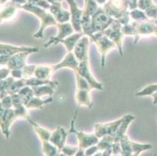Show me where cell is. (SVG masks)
Listing matches in <instances>:
<instances>
[{"instance_id": "obj_1", "label": "cell", "mask_w": 157, "mask_h": 156, "mask_svg": "<svg viewBox=\"0 0 157 156\" xmlns=\"http://www.w3.org/2000/svg\"><path fill=\"white\" fill-rule=\"evenodd\" d=\"M102 7L110 17L119 21L122 26L130 24L129 0H107L106 3Z\"/></svg>"}, {"instance_id": "obj_2", "label": "cell", "mask_w": 157, "mask_h": 156, "mask_svg": "<svg viewBox=\"0 0 157 156\" xmlns=\"http://www.w3.org/2000/svg\"><path fill=\"white\" fill-rule=\"evenodd\" d=\"M21 9L27 12L31 13L36 15L40 19L41 21V25H40V29L35 33L34 38H42L44 35V31L49 26H56L57 22L55 20L53 16L48 12L47 10L41 7L36 6L31 3H26L21 6Z\"/></svg>"}, {"instance_id": "obj_3", "label": "cell", "mask_w": 157, "mask_h": 156, "mask_svg": "<svg viewBox=\"0 0 157 156\" xmlns=\"http://www.w3.org/2000/svg\"><path fill=\"white\" fill-rule=\"evenodd\" d=\"M89 38L90 41L95 43L96 45L97 49L101 55V66L102 67H104L105 56L111 50L117 48V45H115V43L107 38L106 35L104 34V31L95 33Z\"/></svg>"}, {"instance_id": "obj_4", "label": "cell", "mask_w": 157, "mask_h": 156, "mask_svg": "<svg viewBox=\"0 0 157 156\" xmlns=\"http://www.w3.org/2000/svg\"><path fill=\"white\" fill-rule=\"evenodd\" d=\"M121 146V155L122 156H139L141 152L152 149V145L148 144H138L129 139L125 134L120 141Z\"/></svg>"}, {"instance_id": "obj_5", "label": "cell", "mask_w": 157, "mask_h": 156, "mask_svg": "<svg viewBox=\"0 0 157 156\" xmlns=\"http://www.w3.org/2000/svg\"><path fill=\"white\" fill-rule=\"evenodd\" d=\"M131 24L135 28L136 32L135 36V44L142 37H157V25L154 21H132Z\"/></svg>"}, {"instance_id": "obj_6", "label": "cell", "mask_w": 157, "mask_h": 156, "mask_svg": "<svg viewBox=\"0 0 157 156\" xmlns=\"http://www.w3.org/2000/svg\"><path fill=\"white\" fill-rule=\"evenodd\" d=\"M115 19L107 13L102 7H99L95 14L92 16V24L94 34L96 32L104 31L109 28Z\"/></svg>"}, {"instance_id": "obj_7", "label": "cell", "mask_w": 157, "mask_h": 156, "mask_svg": "<svg viewBox=\"0 0 157 156\" xmlns=\"http://www.w3.org/2000/svg\"><path fill=\"white\" fill-rule=\"evenodd\" d=\"M104 34L109 40L115 43L120 54L123 56V41L124 35L122 32V24L115 20L109 28L104 31Z\"/></svg>"}, {"instance_id": "obj_8", "label": "cell", "mask_w": 157, "mask_h": 156, "mask_svg": "<svg viewBox=\"0 0 157 156\" xmlns=\"http://www.w3.org/2000/svg\"><path fill=\"white\" fill-rule=\"evenodd\" d=\"M125 116L112 122L105 123V124H96L94 128V134L100 139L101 137L105 135H110L113 137L117 131L118 127L124 121Z\"/></svg>"}, {"instance_id": "obj_9", "label": "cell", "mask_w": 157, "mask_h": 156, "mask_svg": "<svg viewBox=\"0 0 157 156\" xmlns=\"http://www.w3.org/2000/svg\"><path fill=\"white\" fill-rule=\"evenodd\" d=\"M56 28L58 29V34H56V36L52 37L50 39L48 40L46 43H45L43 45L44 48H48L52 45H55L57 43H59V41L65 39L66 38L69 37L71 34H74L75 31H74V28H73L72 24L71 23H57Z\"/></svg>"}, {"instance_id": "obj_10", "label": "cell", "mask_w": 157, "mask_h": 156, "mask_svg": "<svg viewBox=\"0 0 157 156\" xmlns=\"http://www.w3.org/2000/svg\"><path fill=\"white\" fill-rule=\"evenodd\" d=\"M81 77H83L92 86L93 89H97L98 91H102L103 89V85L102 83L98 82L95 77L93 74L91 72L89 67V60H85L82 62H79V66H78L77 70Z\"/></svg>"}, {"instance_id": "obj_11", "label": "cell", "mask_w": 157, "mask_h": 156, "mask_svg": "<svg viewBox=\"0 0 157 156\" xmlns=\"http://www.w3.org/2000/svg\"><path fill=\"white\" fill-rule=\"evenodd\" d=\"M70 6L71 13V24H72L74 31L77 33L82 32L81 29V18L83 16L84 10L78 8L75 0H67Z\"/></svg>"}, {"instance_id": "obj_12", "label": "cell", "mask_w": 157, "mask_h": 156, "mask_svg": "<svg viewBox=\"0 0 157 156\" xmlns=\"http://www.w3.org/2000/svg\"><path fill=\"white\" fill-rule=\"evenodd\" d=\"M90 38L87 35H84L74 48L73 53L79 62H82L89 59V44Z\"/></svg>"}, {"instance_id": "obj_13", "label": "cell", "mask_w": 157, "mask_h": 156, "mask_svg": "<svg viewBox=\"0 0 157 156\" xmlns=\"http://www.w3.org/2000/svg\"><path fill=\"white\" fill-rule=\"evenodd\" d=\"M19 9H21V6L12 2H7L3 4L0 8V25L4 22L14 19Z\"/></svg>"}, {"instance_id": "obj_14", "label": "cell", "mask_w": 157, "mask_h": 156, "mask_svg": "<svg viewBox=\"0 0 157 156\" xmlns=\"http://www.w3.org/2000/svg\"><path fill=\"white\" fill-rule=\"evenodd\" d=\"M48 12L53 16L57 23L63 24V23H68L71 21V13L63 8L61 2H55L51 4Z\"/></svg>"}, {"instance_id": "obj_15", "label": "cell", "mask_w": 157, "mask_h": 156, "mask_svg": "<svg viewBox=\"0 0 157 156\" xmlns=\"http://www.w3.org/2000/svg\"><path fill=\"white\" fill-rule=\"evenodd\" d=\"M29 51L31 53H35L38 51V48L35 47H26V46H15V45H9V44H3L0 43V55H12L20 52H25Z\"/></svg>"}, {"instance_id": "obj_16", "label": "cell", "mask_w": 157, "mask_h": 156, "mask_svg": "<svg viewBox=\"0 0 157 156\" xmlns=\"http://www.w3.org/2000/svg\"><path fill=\"white\" fill-rule=\"evenodd\" d=\"M78 137V148L85 150L89 147L96 145L99 141V138L95 134H87L85 132H78L76 131Z\"/></svg>"}, {"instance_id": "obj_17", "label": "cell", "mask_w": 157, "mask_h": 156, "mask_svg": "<svg viewBox=\"0 0 157 156\" xmlns=\"http://www.w3.org/2000/svg\"><path fill=\"white\" fill-rule=\"evenodd\" d=\"M31 54V52L25 51V52H20V53H17L12 55L6 65L7 68H9L10 70L23 69L27 65V59Z\"/></svg>"}, {"instance_id": "obj_18", "label": "cell", "mask_w": 157, "mask_h": 156, "mask_svg": "<svg viewBox=\"0 0 157 156\" xmlns=\"http://www.w3.org/2000/svg\"><path fill=\"white\" fill-rule=\"evenodd\" d=\"M67 136L68 133L66 131L65 129L59 127L54 131H52L49 142L56 146L57 148H59V151H61V149L65 145L66 140H67Z\"/></svg>"}, {"instance_id": "obj_19", "label": "cell", "mask_w": 157, "mask_h": 156, "mask_svg": "<svg viewBox=\"0 0 157 156\" xmlns=\"http://www.w3.org/2000/svg\"><path fill=\"white\" fill-rule=\"evenodd\" d=\"M78 66H79V61L77 59L73 51H71V52H67V54L65 55L63 59L59 63L54 65V70L56 72L60 69L68 68L75 71L77 70Z\"/></svg>"}, {"instance_id": "obj_20", "label": "cell", "mask_w": 157, "mask_h": 156, "mask_svg": "<svg viewBox=\"0 0 157 156\" xmlns=\"http://www.w3.org/2000/svg\"><path fill=\"white\" fill-rule=\"evenodd\" d=\"M17 116H16L15 112H14V108H6V109L5 113H4L3 118H2V124L1 126V129L5 135L6 138L8 139L10 137V128L11 125L13 123L17 120Z\"/></svg>"}, {"instance_id": "obj_21", "label": "cell", "mask_w": 157, "mask_h": 156, "mask_svg": "<svg viewBox=\"0 0 157 156\" xmlns=\"http://www.w3.org/2000/svg\"><path fill=\"white\" fill-rule=\"evenodd\" d=\"M91 91L88 90L77 89L75 93V101L78 106H85L91 108L92 106V98H91Z\"/></svg>"}, {"instance_id": "obj_22", "label": "cell", "mask_w": 157, "mask_h": 156, "mask_svg": "<svg viewBox=\"0 0 157 156\" xmlns=\"http://www.w3.org/2000/svg\"><path fill=\"white\" fill-rule=\"evenodd\" d=\"M53 73L54 65H37L34 77L41 80H49Z\"/></svg>"}, {"instance_id": "obj_23", "label": "cell", "mask_w": 157, "mask_h": 156, "mask_svg": "<svg viewBox=\"0 0 157 156\" xmlns=\"http://www.w3.org/2000/svg\"><path fill=\"white\" fill-rule=\"evenodd\" d=\"M135 119V117L132 115L125 116L124 120V121L121 123L120 127H118L117 131V132H116L115 135L113 136L114 142H120L121 138H122L125 134H127L126 132L127 131H128V127H129L131 123Z\"/></svg>"}, {"instance_id": "obj_24", "label": "cell", "mask_w": 157, "mask_h": 156, "mask_svg": "<svg viewBox=\"0 0 157 156\" xmlns=\"http://www.w3.org/2000/svg\"><path fill=\"white\" fill-rule=\"evenodd\" d=\"M85 35L83 32L81 33H74V34H71L69 37L66 38L65 39L62 40V41H59V43L63 44V45L65 46L66 49L67 51V52H71V51H74V48L76 45V44L78 43V41L81 39L82 37Z\"/></svg>"}, {"instance_id": "obj_25", "label": "cell", "mask_w": 157, "mask_h": 156, "mask_svg": "<svg viewBox=\"0 0 157 156\" xmlns=\"http://www.w3.org/2000/svg\"><path fill=\"white\" fill-rule=\"evenodd\" d=\"M56 88L57 87H55V86L48 85V84L31 87L34 95L35 97H38V98H42L45 95H48L49 97H52L55 93Z\"/></svg>"}, {"instance_id": "obj_26", "label": "cell", "mask_w": 157, "mask_h": 156, "mask_svg": "<svg viewBox=\"0 0 157 156\" xmlns=\"http://www.w3.org/2000/svg\"><path fill=\"white\" fill-rule=\"evenodd\" d=\"M28 122L32 125L33 128H34L35 131L36 132V134H38V137H39L41 141H49L51 134H52V131H49L48 130H47V129L41 127L39 124H36V123H35V121H33L31 119H30V120H28Z\"/></svg>"}, {"instance_id": "obj_27", "label": "cell", "mask_w": 157, "mask_h": 156, "mask_svg": "<svg viewBox=\"0 0 157 156\" xmlns=\"http://www.w3.org/2000/svg\"><path fill=\"white\" fill-rule=\"evenodd\" d=\"M52 97H49L47 99L43 100L42 99V98H38V97L34 96L31 98V101L28 102V105H26V108L28 110L30 109H37V108H42V106L45 104H48V103H50L52 101Z\"/></svg>"}, {"instance_id": "obj_28", "label": "cell", "mask_w": 157, "mask_h": 156, "mask_svg": "<svg viewBox=\"0 0 157 156\" xmlns=\"http://www.w3.org/2000/svg\"><path fill=\"white\" fill-rule=\"evenodd\" d=\"M42 150L45 156H59L60 151L48 141H42Z\"/></svg>"}, {"instance_id": "obj_29", "label": "cell", "mask_w": 157, "mask_h": 156, "mask_svg": "<svg viewBox=\"0 0 157 156\" xmlns=\"http://www.w3.org/2000/svg\"><path fill=\"white\" fill-rule=\"evenodd\" d=\"M18 94H19V95L22 98L23 103H24V105L25 106L28 105V102L31 100V98L35 96L34 93H33L32 88H31V87H29V86H25L23 88H21L18 91Z\"/></svg>"}, {"instance_id": "obj_30", "label": "cell", "mask_w": 157, "mask_h": 156, "mask_svg": "<svg viewBox=\"0 0 157 156\" xmlns=\"http://www.w3.org/2000/svg\"><path fill=\"white\" fill-rule=\"evenodd\" d=\"M85 2L84 13L91 17L96 13L99 7H101L98 5L95 0H85Z\"/></svg>"}, {"instance_id": "obj_31", "label": "cell", "mask_w": 157, "mask_h": 156, "mask_svg": "<svg viewBox=\"0 0 157 156\" xmlns=\"http://www.w3.org/2000/svg\"><path fill=\"white\" fill-rule=\"evenodd\" d=\"M113 137L110 135H105L101 137V140L98 141L97 146L100 151H105L106 149L112 148V144H113Z\"/></svg>"}, {"instance_id": "obj_32", "label": "cell", "mask_w": 157, "mask_h": 156, "mask_svg": "<svg viewBox=\"0 0 157 156\" xmlns=\"http://www.w3.org/2000/svg\"><path fill=\"white\" fill-rule=\"evenodd\" d=\"M75 74V77H76V85H77V89L79 90H88L91 91L93 90L92 87L90 85L89 83L83 77H81L78 72L74 71Z\"/></svg>"}, {"instance_id": "obj_33", "label": "cell", "mask_w": 157, "mask_h": 156, "mask_svg": "<svg viewBox=\"0 0 157 156\" xmlns=\"http://www.w3.org/2000/svg\"><path fill=\"white\" fill-rule=\"evenodd\" d=\"M130 18L133 21H144L149 20L147 17L145 13L139 9L130 11Z\"/></svg>"}, {"instance_id": "obj_34", "label": "cell", "mask_w": 157, "mask_h": 156, "mask_svg": "<svg viewBox=\"0 0 157 156\" xmlns=\"http://www.w3.org/2000/svg\"><path fill=\"white\" fill-rule=\"evenodd\" d=\"M14 112H15L16 116L17 119H24V120H28V121L31 119L28 109L24 105L15 108H14Z\"/></svg>"}, {"instance_id": "obj_35", "label": "cell", "mask_w": 157, "mask_h": 156, "mask_svg": "<svg viewBox=\"0 0 157 156\" xmlns=\"http://www.w3.org/2000/svg\"><path fill=\"white\" fill-rule=\"evenodd\" d=\"M157 91V84H150V85L146 86L145 88L142 89L138 93L135 94V96L137 97H142L147 96V95H152L154 92Z\"/></svg>"}, {"instance_id": "obj_36", "label": "cell", "mask_w": 157, "mask_h": 156, "mask_svg": "<svg viewBox=\"0 0 157 156\" xmlns=\"http://www.w3.org/2000/svg\"><path fill=\"white\" fill-rule=\"evenodd\" d=\"M37 65H26L22 69L23 78L24 79H29L31 77H34L35 69Z\"/></svg>"}, {"instance_id": "obj_37", "label": "cell", "mask_w": 157, "mask_h": 156, "mask_svg": "<svg viewBox=\"0 0 157 156\" xmlns=\"http://www.w3.org/2000/svg\"><path fill=\"white\" fill-rule=\"evenodd\" d=\"M28 2L36 6L41 7L45 10H48L51 6V4L47 2L46 0H28Z\"/></svg>"}, {"instance_id": "obj_38", "label": "cell", "mask_w": 157, "mask_h": 156, "mask_svg": "<svg viewBox=\"0 0 157 156\" xmlns=\"http://www.w3.org/2000/svg\"><path fill=\"white\" fill-rule=\"evenodd\" d=\"M78 149H79V148L76 147V146L64 145L63 148L61 149L60 152L63 153L67 156H74V154H76Z\"/></svg>"}, {"instance_id": "obj_39", "label": "cell", "mask_w": 157, "mask_h": 156, "mask_svg": "<svg viewBox=\"0 0 157 156\" xmlns=\"http://www.w3.org/2000/svg\"><path fill=\"white\" fill-rule=\"evenodd\" d=\"M122 32L124 36H135L136 32H135V29L133 26L131 25V24H126V25L122 26Z\"/></svg>"}, {"instance_id": "obj_40", "label": "cell", "mask_w": 157, "mask_h": 156, "mask_svg": "<svg viewBox=\"0 0 157 156\" xmlns=\"http://www.w3.org/2000/svg\"><path fill=\"white\" fill-rule=\"evenodd\" d=\"M152 4H154L152 0H138V9L142 11H145Z\"/></svg>"}, {"instance_id": "obj_41", "label": "cell", "mask_w": 157, "mask_h": 156, "mask_svg": "<svg viewBox=\"0 0 157 156\" xmlns=\"http://www.w3.org/2000/svg\"><path fill=\"white\" fill-rule=\"evenodd\" d=\"M0 101L2 102V105L5 107L6 108H13V102H12V98L11 95H6L5 97L0 100Z\"/></svg>"}, {"instance_id": "obj_42", "label": "cell", "mask_w": 157, "mask_h": 156, "mask_svg": "<svg viewBox=\"0 0 157 156\" xmlns=\"http://www.w3.org/2000/svg\"><path fill=\"white\" fill-rule=\"evenodd\" d=\"M98 151H100V150H99L98 147L97 146V144L96 145L92 146V147H89V148L85 150V156H92L96 152H98Z\"/></svg>"}, {"instance_id": "obj_43", "label": "cell", "mask_w": 157, "mask_h": 156, "mask_svg": "<svg viewBox=\"0 0 157 156\" xmlns=\"http://www.w3.org/2000/svg\"><path fill=\"white\" fill-rule=\"evenodd\" d=\"M11 75L15 79H21L23 78V71L22 69H18V70H13L10 72Z\"/></svg>"}, {"instance_id": "obj_44", "label": "cell", "mask_w": 157, "mask_h": 156, "mask_svg": "<svg viewBox=\"0 0 157 156\" xmlns=\"http://www.w3.org/2000/svg\"><path fill=\"white\" fill-rule=\"evenodd\" d=\"M11 70L9 68H1L0 69V81L6 79L10 74Z\"/></svg>"}, {"instance_id": "obj_45", "label": "cell", "mask_w": 157, "mask_h": 156, "mask_svg": "<svg viewBox=\"0 0 157 156\" xmlns=\"http://www.w3.org/2000/svg\"><path fill=\"white\" fill-rule=\"evenodd\" d=\"M10 55H0V66L7 65L8 62L10 59Z\"/></svg>"}, {"instance_id": "obj_46", "label": "cell", "mask_w": 157, "mask_h": 156, "mask_svg": "<svg viewBox=\"0 0 157 156\" xmlns=\"http://www.w3.org/2000/svg\"><path fill=\"white\" fill-rule=\"evenodd\" d=\"M138 9V0H129V10H134Z\"/></svg>"}, {"instance_id": "obj_47", "label": "cell", "mask_w": 157, "mask_h": 156, "mask_svg": "<svg viewBox=\"0 0 157 156\" xmlns=\"http://www.w3.org/2000/svg\"><path fill=\"white\" fill-rule=\"evenodd\" d=\"M6 109V108L2 105V102L0 101V127H1V126H2V118H3V116H4V113H5Z\"/></svg>"}, {"instance_id": "obj_48", "label": "cell", "mask_w": 157, "mask_h": 156, "mask_svg": "<svg viewBox=\"0 0 157 156\" xmlns=\"http://www.w3.org/2000/svg\"><path fill=\"white\" fill-rule=\"evenodd\" d=\"M10 2H13V3L17 4V5L23 6L24 4L28 3V0H10Z\"/></svg>"}, {"instance_id": "obj_49", "label": "cell", "mask_w": 157, "mask_h": 156, "mask_svg": "<svg viewBox=\"0 0 157 156\" xmlns=\"http://www.w3.org/2000/svg\"><path fill=\"white\" fill-rule=\"evenodd\" d=\"M112 148H109V149H106L105 151H102V156H111L112 155Z\"/></svg>"}, {"instance_id": "obj_50", "label": "cell", "mask_w": 157, "mask_h": 156, "mask_svg": "<svg viewBox=\"0 0 157 156\" xmlns=\"http://www.w3.org/2000/svg\"><path fill=\"white\" fill-rule=\"evenodd\" d=\"M95 1H96V2L98 3V5L101 7L103 6L107 2V0H95Z\"/></svg>"}, {"instance_id": "obj_51", "label": "cell", "mask_w": 157, "mask_h": 156, "mask_svg": "<svg viewBox=\"0 0 157 156\" xmlns=\"http://www.w3.org/2000/svg\"><path fill=\"white\" fill-rule=\"evenodd\" d=\"M152 98H153V104L154 105H156L157 104V91L154 92L153 94H152Z\"/></svg>"}, {"instance_id": "obj_52", "label": "cell", "mask_w": 157, "mask_h": 156, "mask_svg": "<svg viewBox=\"0 0 157 156\" xmlns=\"http://www.w3.org/2000/svg\"><path fill=\"white\" fill-rule=\"evenodd\" d=\"M47 2H49L50 4L55 3V2H61L63 0H46Z\"/></svg>"}, {"instance_id": "obj_53", "label": "cell", "mask_w": 157, "mask_h": 156, "mask_svg": "<svg viewBox=\"0 0 157 156\" xmlns=\"http://www.w3.org/2000/svg\"><path fill=\"white\" fill-rule=\"evenodd\" d=\"M102 151H98V152H96L95 154H94L92 156H102Z\"/></svg>"}, {"instance_id": "obj_54", "label": "cell", "mask_w": 157, "mask_h": 156, "mask_svg": "<svg viewBox=\"0 0 157 156\" xmlns=\"http://www.w3.org/2000/svg\"><path fill=\"white\" fill-rule=\"evenodd\" d=\"M7 1H8V0H0V4H1V5H3V4L6 3Z\"/></svg>"}, {"instance_id": "obj_55", "label": "cell", "mask_w": 157, "mask_h": 156, "mask_svg": "<svg viewBox=\"0 0 157 156\" xmlns=\"http://www.w3.org/2000/svg\"><path fill=\"white\" fill-rule=\"evenodd\" d=\"M155 24H156V25H157V18H156V20H155Z\"/></svg>"}, {"instance_id": "obj_56", "label": "cell", "mask_w": 157, "mask_h": 156, "mask_svg": "<svg viewBox=\"0 0 157 156\" xmlns=\"http://www.w3.org/2000/svg\"><path fill=\"white\" fill-rule=\"evenodd\" d=\"M113 156H122L121 154H117V155H113Z\"/></svg>"}, {"instance_id": "obj_57", "label": "cell", "mask_w": 157, "mask_h": 156, "mask_svg": "<svg viewBox=\"0 0 157 156\" xmlns=\"http://www.w3.org/2000/svg\"><path fill=\"white\" fill-rule=\"evenodd\" d=\"M0 94H1V92H0Z\"/></svg>"}]
</instances>
